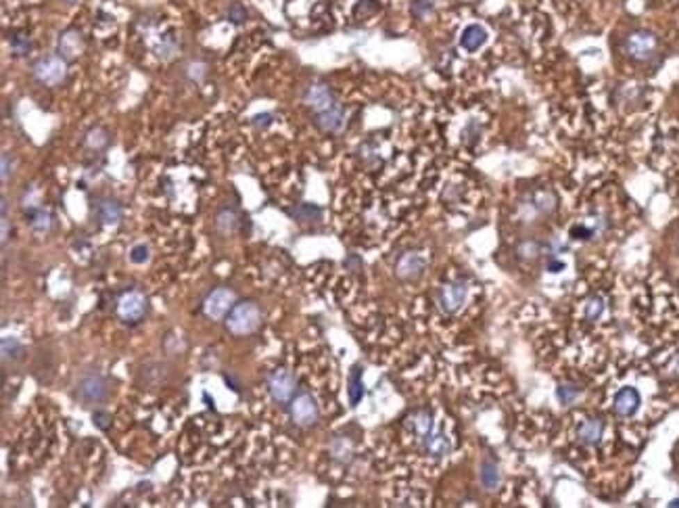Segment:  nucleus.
<instances>
[{
    "label": "nucleus",
    "instance_id": "nucleus-1",
    "mask_svg": "<svg viewBox=\"0 0 679 508\" xmlns=\"http://www.w3.org/2000/svg\"><path fill=\"white\" fill-rule=\"evenodd\" d=\"M259 322H261L259 306L255 302H240L230 310L226 327L234 337H245V335H251L253 331H257Z\"/></svg>",
    "mask_w": 679,
    "mask_h": 508
},
{
    "label": "nucleus",
    "instance_id": "nucleus-2",
    "mask_svg": "<svg viewBox=\"0 0 679 508\" xmlns=\"http://www.w3.org/2000/svg\"><path fill=\"white\" fill-rule=\"evenodd\" d=\"M623 47L629 59L637 63H646L658 53V38L650 30H633L631 34H627Z\"/></svg>",
    "mask_w": 679,
    "mask_h": 508
},
{
    "label": "nucleus",
    "instance_id": "nucleus-3",
    "mask_svg": "<svg viewBox=\"0 0 679 508\" xmlns=\"http://www.w3.org/2000/svg\"><path fill=\"white\" fill-rule=\"evenodd\" d=\"M76 395L82 402V406L101 404V402H105L109 398V383H107V379L101 372L88 370V372H84L80 377Z\"/></svg>",
    "mask_w": 679,
    "mask_h": 508
},
{
    "label": "nucleus",
    "instance_id": "nucleus-4",
    "mask_svg": "<svg viewBox=\"0 0 679 508\" xmlns=\"http://www.w3.org/2000/svg\"><path fill=\"white\" fill-rule=\"evenodd\" d=\"M34 78L49 88H55L65 82L67 78V61L61 55H49L36 61L34 65Z\"/></svg>",
    "mask_w": 679,
    "mask_h": 508
},
{
    "label": "nucleus",
    "instance_id": "nucleus-5",
    "mask_svg": "<svg viewBox=\"0 0 679 508\" xmlns=\"http://www.w3.org/2000/svg\"><path fill=\"white\" fill-rule=\"evenodd\" d=\"M268 389H270V395L274 398V402L288 404L293 400V395H295L297 381L286 368H276L268 377Z\"/></svg>",
    "mask_w": 679,
    "mask_h": 508
},
{
    "label": "nucleus",
    "instance_id": "nucleus-6",
    "mask_svg": "<svg viewBox=\"0 0 679 508\" xmlns=\"http://www.w3.org/2000/svg\"><path fill=\"white\" fill-rule=\"evenodd\" d=\"M291 416L299 427H311L318 423V404L311 393H299L291 400Z\"/></svg>",
    "mask_w": 679,
    "mask_h": 508
},
{
    "label": "nucleus",
    "instance_id": "nucleus-7",
    "mask_svg": "<svg viewBox=\"0 0 679 508\" xmlns=\"http://www.w3.org/2000/svg\"><path fill=\"white\" fill-rule=\"evenodd\" d=\"M466 295H468L466 283L464 281H454V283L443 285L437 291V302H439V308L445 314H454V312H458L462 308V304L466 302Z\"/></svg>",
    "mask_w": 679,
    "mask_h": 508
},
{
    "label": "nucleus",
    "instance_id": "nucleus-8",
    "mask_svg": "<svg viewBox=\"0 0 679 508\" xmlns=\"http://www.w3.org/2000/svg\"><path fill=\"white\" fill-rule=\"evenodd\" d=\"M232 308H234V293L226 287L211 291L203 304V312L211 320H222L226 314H230Z\"/></svg>",
    "mask_w": 679,
    "mask_h": 508
},
{
    "label": "nucleus",
    "instance_id": "nucleus-9",
    "mask_svg": "<svg viewBox=\"0 0 679 508\" xmlns=\"http://www.w3.org/2000/svg\"><path fill=\"white\" fill-rule=\"evenodd\" d=\"M149 302L140 291H128L117 304V314L124 322H138L147 314Z\"/></svg>",
    "mask_w": 679,
    "mask_h": 508
},
{
    "label": "nucleus",
    "instance_id": "nucleus-10",
    "mask_svg": "<svg viewBox=\"0 0 679 508\" xmlns=\"http://www.w3.org/2000/svg\"><path fill=\"white\" fill-rule=\"evenodd\" d=\"M84 51H86V42H84V36H82L80 30L69 28V30H63V32L59 34V40H57V53H59L67 63L80 59Z\"/></svg>",
    "mask_w": 679,
    "mask_h": 508
},
{
    "label": "nucleus",
    "instance_id": "nucleus-11",
    "mask_svg": "<svg viewBox=\"0 0 679 508\" xmlns=\"http://www.w3.org/2000/svg\"><path fill=\"white\" fill-rule=\"evenodd\" d=\"M303 101H305V105H307L309 109H313V113L326 111V109H330L332 105H336L330 86L324 84V82H316V84H311V86L305 90Z\"/></svg>",
    "mask_w": 679,
    "mask_h": 508
},
{
    "label": "nucleus",
    "instance_id": "nucleus-12",
    "mask_svg": "<svg viewBox=\"0 0 679 508\" xmlns=\"http://www.w3.org/2000/svg\"><path fill=\"white\" fill-rule=\"evenodd\" d=\"M425 266H427V260L423 258V253L406 251L398 262V277L404 281H414L423 275Z\"/></svg>",
    "mask_w": 679,
    "mask_h": 508
},
{
    "label": "nucleus",
    "instance_id": "nucleus-13",
    "mask_svg": "<svg viewBox=\"0 0 679 508\" xmlns=\"http://www.w3.org/2000/svg\"><path fill=\"white\" fill-rule=\"evenodd\" d=\"M313 124H316L318 130H322V132H328V134L338 132V130L343 128V124H345V111H343L341 105L336 103V105H332L330 109L316 113V115H313Z\"/></svg>",
    "mask_w": 679,
    "mask_h": 508
},
{
    "label": "nucleus",
    "instance_id": "nucleus-14",
    "mask_svg": "<svg viewBox=\"0 0 679 508\" xmlns=\"http://www.w3.org/2000/svg\"><path fill=\"white\" fill-rule=\"evenodd\" d=\"M641 404V398H639V391L635 387H623L616 395H614V402H612V408L619 416H633L637 412Z\"/></svg>",
    "mask_w": 679,
    "mask_h": 508
},
{
    "label": "nucleus",
    "instance_id": "nucleus-15",
    "mask_svg": "<svg viewBox=\"0 0 679 508\" xmlns=\"http://www.w3.org/2000/svg\"><path fill=\"white\" fill-rule=\"evenodd\" d=\"M406 427L414 435H418V439L423 441L427 435L433 433V414H431V410H416L414 414H410L406 418Z\"/></svg>",
    "mask_w": 679,
    "mask_h": 508
},
{
    "label": "nucleus",
    "instance_id": "nucleus-16",
    "mask_svg": "<svg viewBox=\"0 0 679 508\" xmlns=\"http://www.w3.org/2000/svg\"><path fill=\"white\" fill-rule=\"evenodd\" d=\"M26 222L36 234H49L53 228V213L44 207H30L26 213Z\"/></svg>",
    "mask_w": 679,
    "mask_h": 508
},
{
    "label": "nucleus",
    "instance_id": "nucleus-17",
    "mask_svg": "<svg viewBox=\"0 0 679 508\" xmlns=\"http://www.w3.org/2000/svg\"><path fill=\"white\" fill-rule=\"evenodd\" d=\"M602 433H604V423H602V418H587V420H583V423L577 427V437H579V441L585 443V445H596V443H600Z\"/></svg>",
    "mask_w": 679,
    "mask_h": 508
},
{
    "label": "nucleus",
    "instance_id": "nucleus-18",
    "mask_svg": "<svg viewBox=\"0 0 679 508\" xmlns=\"http://www.w3.org/2000/svg\"><path fill=\"white\" fill-rule=\"evenodd\" d=\"M122 205L115 199H101L97 203V218L103 226H115L122 220Z\"/></svg>",
    "mask_w": 679,
    "mask_h": 508
},
{
    "label": "nucleus",
    "instance_id": "nucleus-19",
    "mask_svg": "<svg viewBox=\"0 0 679 508\" xmlns=\"http://www.w3.org/2000/svg\"><path fill=\"white\" fill-rule=\"evenodd\" d=\"M485 42H487V32H485V28H481V26H477V24L464 28V32H462V36H460V47H462L466 53H475V51H479Z\"/></svg>",
    "mask_w": 679,
    "mask_h": 508
},
{
    "label": "nucleus",
    "instance_id": "nucleus-20",
    "mask_svg": "<svg viewBox=\"0 0 679 508\" xmlns=\"http://www.w3.org/2000/svg\"><path fill=\"white\" fill-rule=\"evenodd\" d=\"M423 448H425V452L427 454H431V456H448L450 452H452V441H450V437L445 435V433H441V431H433L431 435H427L425 439H423Z\"/></svg>",
    "mask_w": 679,
    "mask_h": 508
},
{
    "label": "nucleus",
    "instance_id": "nucleus-21",
    "mask_svg": "<svg viewBox=\"0 0 679 508\" xmlns=\"http://www.w3.org/2000/svg\"><path fill=\"white\" fill-rule=\"evenodd\" d=\"M347 395H350V404L358 406L364 398V383H362V368L354 366L350 381H347Z\"/></svg>",
    "mask_w": 679,
    "mask_h": 508
},
{
    "label": "nucleus",
    "instance_id": "nucleus-22",
    "mask_svg": "<svg viewBox=\"0 0 679 508\" xmlns=\"http://www.w3.org/2000/svg\"><path fill=\"white\" fill-rule=\"evenodd\" d=\"M479 479H481V485H483L485 489H496V487L500 485V479H502V475H500V466H498L493 460H485V462L481 464Z\"/></svg>",
    "mask_w": 679,
    "mask_h": 508
},
{
    "label": "nucleus",
    "instance_id": "nucleus-23",
    "mask_svg": "<svg viewBox=\"0 0 679 508\" xmlns=\"http://www.w3.org/2000/svg\"><path fill=\"white\" fill-rule=\"evenodd\" d=\"M84 142H86V147H88L90 151L99 153V151L107 149V145H109V132H107L103 126H95V128H90V130L86 132Z\"/></svg>",
    "mask_w": 679,
    "mask_h": 508
},
{
    "label": "nucleus",
    "instance_id": "nucleus-24",
    "mask_svg": "<svg viewBox=\"0 0 679 508\" xmlns=\"http://www.w3.org/2000/svg\"><path fill=\"white\" fill-rule=\"evenodd\" d=\"M238 228V215L232 207H224L218 215H215V230L222 234H232Z\"/></svg>",
    "mask_w": 679,
    "mask_h": 508
},
{
    "label": "nucleus",
    "instance_id": "nucleus-25",
    "mask_svg": "<svg viewBox=\"0 0 679 508\" xmlns=\"http://www.w3.org/2000/svg\"><path fill=\"white\" fill-rule=\"evenodd\" d=\"M291 215H293L295 220H299V222H318V220L322 218V209L316 207V205H311V203H299V205L291 211Z\"/></svg>",
    "mask_w": 679,
    "mask_h": 508
},
{
    "label": "nucleus",
    "instance_id": "nucleus-26",
    "mask_svg": "<svg viewBox=\"0 0 679 508\" xmlns=\"http://www.w3.org/2000/svg\"><path fill=\"white\" fill-rule=\"evenodd\" d=\"M24 354H26V350H24V345L19 343V339H15V337H5V339H3V360H5V362H7L9 358H11V362L22 360Z\"/></svg>",
    "mask_w": 679,
    "mask_h": 508
},
{
    "label": "nucleus",
    "instance_id": "nucleus-27",
    "mask_svg": "<svg viewBox=\"0 0 679 508\" xmlns=\"http://www.w3.org/2000/svg\"><path fill=\"white\" fill-rule=\"evenodd\" d=\"M9 44H11V51H13L15 57H26V55H30V51H32L30 36L24 34V32H15V34L11 36V40H9Z\"/></svg>",
    "mask_w": 679,
    "mask_h": 508
},
{
    "label": "nucleus",
    "instance_id": "nucleus-28",
    "mask_svg": "<svg viewBox=\"0 0 679 508\" xmlns=\"http://www.w3.org/2000/svg\"><path fill=\"white\" fill-rule=\"evenodd\" d=\"M556 199H554V195L550 192V190H537L535 195H533V199H531V203H533V209H537L539 213H548V211H552L554 209V203Z\"/></svg>",
    "mask_w": 679,
    "mask_h": 508
},
{
    "label": "nucleus",
    "instance_id": "nucleus-29",
    "mask_svg": "<svg viewBox=\"0 0 679 508\" xmlns=\"http://www.w3.org/2000/svg\"><path fill=\"white\" fill-rule=\"evenodd\" d=\"M579 393H581V387L577 383H560L558 391H556V395L562 404H573L579 398Z\"/></svg>",
    "mask_w": 679,
    "mask_h": 508
},
{
    "label": "nucleus",
    "instance_id": "nucleus-30",
    "mask_svg": "<svg viewBox=\"0 0 679 508\" xmlns=\"http://www.w3.org/2000/svg\"><path fill=\"white\" fill-rule=\"evenodd\" d=\"M186 76H188L190 82L201 84L205 80V76H207V63L205 61H199V59L197 61H190L186 65Z\"/></svg>",
    "mask_w": 679,
    "mask_h": 508
},
{
    "label": "nucleus",
    "instance_id": "nucleus-31",
    "mask_svg": "<svg viewBox=\"0 0 679 508\" xmlns=\"http://www.w3.org/2000/svg\"><path fill=\"white\" fill-rule=\"evenodd\" d=\"M598 230H600V222H596V224H591V226H589V222H585V224H577V226H573V228H571V236L577 238V240H587V238H591Z\"/></svg>",
    "mask_w": 679,
    "mask_h": 508
},
{
    "label": "nucleus",
    "instance_id": "nucleus-32",
    "mask_svg": "<svg viewBox=\"0 0 679 508\" xmlns=\"http://www.w3.org/2000/svg\"><path fill=\"white\" fill-rule=\"evenodd\" d=\"M176 49H178V44H176L174 36L165 34V36L161 38V42H159V47H157L155 51H157V57H159V59L167 61V59H172V57H174Z\"/></svg>",
    "mask_w": 679,
    "mask_h": 508
},
{
    "label": "nucleus",
    "instance_id": "nucleus-33",
    "mask_svg": "<svg viewBox=\"0 0 679 508\" xmlns=\"http://www.w3.org/2000/svg\"><path fill=\"white\" fill-rule=\"evenodd\" d=\"M604 312V300L600 295H594L585 304V318L587 320H598Z\"/></svg>",
    "mask_w": 679,
    "mask_h": 508
},
{
    "label": "nucleus",
    "instance_id": "nucleus-34",
    "mask_svg": "<svg viewBox=\"0 0 679 508\" xmlns=\"http://www.w3.org/2000/svg\"><path fill=\"white\" fill-rule=\"evenodd\" d=\"M435 11L433 0H412V15L416 19H427Z\"/></svg>",
    "mask_w": 679,
    "mask_h": 508
},
{
    "label": "nucleus",
    "instance_id": "nucleus-35",
    "mask_svg": "<svg viewBox=\"0 0 679 508\" xmlns=\"http://www.w3.org/2000/svg\"><path fill=\"white\" fill-rule=\"evenodd\" d=\"M151 260V249L145 243H138L130 249V262L132 264H147Z\"/></svg>",
    "mask_w": 679,
    "mask_h": 508
},
{
    "label": "nucleus",
    "instance_id": "nucleus-36",
    "mask_svg": "<svg viewBox=\"0 0 679 508\" xmlns=\"http://www.w3.org/2000/svg\"><path fill=\"white\" fill-rule=\"evenodd\" d=\"M226 17L230 19V24H234V26H240V24H245V22H247L249 13H247V9H245L240 3H232V5L228 7V11H226Z\"/></svg>",
    "mask_w": 679,
    "mask_h": 508
},
{
    "label": "nucleus",
    "instance_id": "nucleus-37",
    "mask_svg": "<svg viewBox=\"0 0 679 508\" xmlns=\"http://www.w3.org/2000/svg\"><path fill=\"white\" fill-rule=\"evenodd\" d=\"M0 165H3V172H0V178H3V182H7L13 174V167H15V159L13 155L9 153H3V157H0Z\"/></svg>",
    "mask_w": 679,
    "mask_h": 508
},
{
    "label": "nucleus",
    "instance_id": "nucleus-38",
    "mask_svg": "<svg viewBox=\"0 0 679 508\" xmlns=\"http://www.w3.org/2000/svg\"><path fill=\"white\" fill-rule=\"evenodd\" d=\"M92 423L99 427V429H109V425H111V414L109 412H103V410H97L95 414H92Z\"/></svg>",
    "mask_w": 679,
    "mask_h": 508
},
{
    "label": "nucleus",
    "instance_id": "nucleus-39",
    "mask_svg": "<svg viewBox=\"0 0 679 508\" xmlns=\"http://www.w3.org/2000/svg\"><path fill=\"white\" fill-rule=\"evenodd\" d=\"M272 122H274V120H272V113H261V115H255V117H253V126H255V128H268Z\"/></svg>",
    "mask_w": 679,
    "mask_h": 508
},
{
    "label": "nucleus",
    "instance_id": "nucleus-40",
    "mask_svg": "<svg viewBox=\"0 0 679 508\" xmlns=\"http://www.w3.org/2000/svg\"><path fill=\"white\" fill-rule=\"evenodd\" d=\"M564 268V264L560 262V260H556V258H550V262H548V270L550 272H560Z\"/></svg>",
    "mask_w": 679,
    "mask_h": 508
},
{
    "label": "nucleus",
    "instance_id": "nucleus-41",
    "mask_svg": "<svg viewBox=\"0 0 679 508\" xmlns=\"http://www.w3.org/2000/svg\"><path fill=\"white\" fill-rule=\"evenodd\" d=\"M7 238H9V220L7 215H3V243H7Z\"/></svg>",
    "mask_w": 679,
    "mask_h": 508
},
{
    "label": "nucleus",
    "instance_id": "nucleus-42",
    "mask_svg": "<svg viewBox=\"0 0 679 508\" xmlns=\"http://www.w3.org/2000/svg\"><path fill=\"white\" fill-rule=\"evenodd\" d=\"M7 209H9V201L7 197H3V215H7Z\"/></svg>",
    "mask_w": 679,
    "mask_h": 508
},
{
    "label": "nucleus",
    "instance_id": "nucleus-43",
    "mask_svg": "<svg viewBox=\"0 0 679 508\" xmlns=\"http://www.w3.org/2000/svg\"><path fill=\"white\" fill-rule=\"evenodd\" d=\"M669 506H679V498L677 500H671V504Z\"/></svg>",
    "mask_w": 679,
    "mask_h": 508
},
{
    "label": "nucleus",
    "instance_id": "nucleus-44",
    "mask_svg": "<svg viewBox=\"0 0 679 508\" xmlns=\"http://www.w3.org/2000/svg\"><path fill=\"white\" fill-rule=\"evenodd\" d=\"M65 3H67V5H76V3H78V0H65Z\"/></svg>",
    "mask_w": 679,
    "mask_h": 508
},
{
    "label": "nucleus",
    "instance_id": "nucleus-45",
    "mask_svg": "<svg viewBox=\"0 0 679 508\" xmlns=\"http://www.w3.org/2000/svg\"><path fill=\"white\" fill-rule=\"evenodd\" d=\"M675 3H679V0H675Z\"/></svg>",
    "mask_w": 679,
    "mask_h": 508
}]
</instances>
